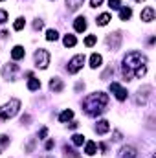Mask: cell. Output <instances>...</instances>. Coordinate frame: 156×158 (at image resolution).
Returning <instances> with one entry per match:
<instances>
[{"mask_svg": "<svg viewBox=\"0 0 156 158\" xmlns=\"http://www.w3.org/2000/svg\"><path fill=\"white\" fill-rule=\"evenodd\" d=\"M109 20H110V15H109V13H103V15H99V17H97V20H96V22H97V26H107V24H109Z\"/></svg>", "mask_w": 156, "mask_h": 158, "instance_id": "obj_22", "label": "cell"}, {"mask_svg": "<svg viewBox=\"0 0 156 158\" xmlns=\"http://www.w3.org/2000/svg\"><path fill=\"white\" fill-rule=\"evenodd\" d=\"M107 44H109V48L117 50V48H119V44H121V33H119V31H116V33H110V35L107 37Z\"/></svg>", "mask_w": 156, "mask_h": 158, "instance_id": "obj_7", "label": "cell"}, {"mask_svg": "<svg viewBox=\"0 0 156 158\" xmlns=\"http://www.w3.org/2000/svg\"><path fill=\"white\" fill-rule=\"evenodd\" d=\"M63 44H64L66 48H72V46H76V44H77V39H76L74 35H64V39H63Z\"/></svg>", "mask_w": 156, "mask_h": 158, "instance_id": "obj_19", "label": "cell"}, {"mask_svg": "<svg viewBox=\"0 0 156 158\" xmlns=\"http://www.w3.org/2000/svg\"><path fill=\"white\" fill-rule=\"evenodd\" d=\"M96 40H97L96 35H88V37L84 39V44H86V46H94V44H96Z\"/></svg>", "mask_w": 156, "mask_h": 158, "instance_id": "obj_29", "label": "cell"}, {"mask_svg": "<svg viewBox=\"0 0 156 158\" xmlns=\"http://www.w3.org/2000/svg\"><path fill=\"white\" fill-rule=\"evenodd\" d=\"M110 74H114V70H112V66H109V68H107V70L103 72V76H101V79H107L109 76H110Z\"/></svg>", "mask_w": 156, "mask_h": 158, "instance_id": "obj_31", "label": "cell"}, {"mask_svg": "<svg viewBox=\"0 0 156 158\" xmlns=\"http://www.w3.org/2000/svg\"><path fill=\"white\" fill-rule=\"evenodd\" d=\"M151 90H153L151 86H143V88H142V90L138 92L140 96H138V99H136V103H142V105H145V103H147V99H149V96H151V94H149Z\"/></svg>", "mask_w": 156, "mask_h": 158, "instance_id": "obj_10", "label": "cell"}, {"mask_svg": "<svg viewBox=\"0 0 156 158\" xmlns=\"http://www.w3.org/2000/svg\"><path fill=\"white\" fill-rule=\"evenodd\" d=\"M17 72V64H7L6 68H4V76L7 77V81L9 79H13V74Z\"/></svg>", "mask_w": 156, "mask_h": 158, "instance_id": "obj_17", "label": "cell"}, {"mask_svg": "<svg viewBox=\"0 0 156 158\" xmlns=\"http://www.w3.org/2000/svg\"><path fill=\"white\" fill-rule=\"evenodd\" d=\"M72 142H74V145H83L84 143V136L83 134H74L72 136Z\"/></svg>", "mask_w": 156, "mask_h": 158, "instance_id": "obj_26", "label": "cell"}, {"mask_svg": "<svg viewBox=\"0 0 156 158\" xmlns=\"http://www.w3.org/2000/svg\"><path fill=\"white\" fill-rule=\"evenodd\" d=\"M7 20V11H4V9H0V24H4Z\"/></svg>", "mask_w": 156, "mask_h": 158, "instance_id": "obj_30", "label": "cell"}, {"mask_svg": "<svg viewBox=\"0 0 156 158\" xmlns=\"http://www.w3.org/2000/svg\"><path fill=\"white\" fill-rule=\"evenodd\" d=\"M20 109V101L18 99H9L4 107H0V119H11Z\"/></svg>", "mask_w": 156, "mask_h": 158, "instance_id": "obj_3", "label": "cell"}, {"mask_svg": "<svg viewBox=\"0 0 156 158\" xmlns=\"http://www.w3.org/2000/svg\"><path fill=\"white\" fill-rule=\"evenodd\" d=\"M142 20H143V22H153V20H154V7H153V6H147V7L142 11Z\"/></svg>", "mask_w": 156, "mask_h": 158, "instance_id": "obj_9", "label": "cell"}, {"mask_svg": "<svg viewBox=\"0 0 156 158\" xmlns=\"http://www.w3.org/2000/svg\"><path fill=\"white\" fill-rule=\"evenodd\" d=\"M74 118V110H64V112H61V116H59V121L61 123H64V121H70V119Z\"/></svg>", "mask_w": 156, "mask_h": 158, "instance_id": "obj_20", "label": "cell"}, {"mask_svg": "<svg viewBox=\"0 0 156 158\" xmlns=\"http://www.w3.org/2000/svg\"><path fill=\"white\" fill-rule=\"evenodd\" d=\"M136 2H143V0H136Z\"/></svg>", "mask_w": 156, "mask_h": 158, "instance_id": "obj_36", "label": "cell"}, {"mask_svg": "<svg viewBox=\"0 0 156 158\" xmlns=\"http://www.w3.org/2000/svg\"><path fill=\"white\" fill-rule=\"evenodd\" d=\"M7 143H9V138H7L6 134H0V151H2Z\"/></svg>", "mask_w": 156, "mask_h": 158, "instance_id": "obj_28", "label": "cell"}, {"mask_svg": "<svg viewBox=\"0 0 156 158\" xmlns=\"http://www.w3.org/2000/svg\"><path fill=\"white\" fill-rule=\"evenodd\" d=\"M107 103H109V96L103 94V92H96V94H90L83 101V107H84V112L88 116H97L105 110Z\"/></svg>", "mask_w": 156, "mask_h": 158, "instance_id": "obj_2", "label": "cell"}, {"mask_svg": "<svg viewBox=\"0 0 156 158\" xmlns=\"http://www.w3.org/2000/svg\"><path fill=\"white\" fill-rule=\"evenodd\" d=\"M0 2H2V0H0Z\"/></svg>", "mask_w": 156, "mask_h": 158, "instance_id": "obj_37", "label": "cell"}, {"mask_svg": "<svg viewBox=\"0 0 156 158\" xmlns=\"http://www.w3.org/2000/svg\"><path fill=\"white\" fill-rule=\"evenodd\" d=\"M103 4V0H90V6L92 7H97V6H101Z\"/></svg>", "mask_w": 156, "mask_h": 158, "instance_id": "obj_32", "label": "cell"}, {"mask_svg": "<svg viewBox=\"0 0 156 158\" xmlns=\"http://www.w3.org/2000/svg\"><path fill=\"white\" fill-rule=\"evenodd\" d=\"M147 74V59L140 52H130L123 59V76L127 81L132 77H143Z\"/></svg>", "mask_w": 156, "mask_h": 158, "instance_id": "obj_1", "label": "cell"}, {"mask_svg": "<svg viewBox=\"0 0 156 158\" xmlns=\"http://www.w3.org/2000/svg\"><path fill=\"white\" fill-rule=\"evenodd\" d=\"M51 147H53V142H51V140H50V142H46V149H48V151H50V149H51Z\"/></svg>", "mask_w": 156, "mask_h": 158, "instance_id": "obj_35", "label": "cell"}, {"mask_svg": "<svg viewBox=\"0 0 156 158\" xmlns=\"http://www.w3.org/2000/svg\"><path fill=\"white\" fill-rule=\"evenodd\" d=\"M84 61H86V57H84L83 53H79V55H76V57H72L70 63H68V72H70V74H77L79 70L83 68Z\"/></svg>", "mask_w": 156, "mask_h": 158, "instance_id": "obj_4", "label": "cell"}, {"mask_svg": "<svg viewBox=\"0 0 156 158\" xmlns=\"http://www.w3.org/2000/svg\"><path fill=\"white\" fill-rule=\"evenodd\" d=\"M33 28H35V30H40V28H42V20H35Z\"/></svg>", "mask_w": 156, "mask_h": 158, "instance_id": "obj_34", "label": "cell"}, {"mask_svg": "<svg viewBox=\"0 0 156 158\" xmlns=\"http://www.w3.org/2000/svg\"><path fill=\"white\" fill-rule=\"evenodd\" d=\"M110 90H112V94L116 96L119 101L127 99V90H125V88H123V86H121L119 83H112V85H110Z\"/></svg>", "mask_w": 156, "mask_h": 158, "instance_id": "obj_6", "label": "cell"}, {"mask_svg": "<svg viewBox=\"0 0 156 158\" xmlns=\"http://www.w3.org/2000/svg\"><path fill=\"white\" fill-rule=\"evenodd\" d=\"M39 136H40V138H46V136H48V129H46V127H44V129H40Z\"/></svg>", "mask_w": 156, "mask_h": 158, "instance_id": "obj_33", "label": "cell"}, {"mask_svg": "<svg viewBox=\"0 0 156 158\" xmlns=\"http://www.w3.org/2000/svg\"><path fill=\"white\" fill-rule=\"evenodd\" d=\"M28 88H30V90H39L40 88V81L37 77H31L30 81H28Z\"/></svg>", "mask_w": 156, "mask_h": 158, "instance_id": "obj_23", "label": "cell"}, {"mask_svg": "<svg viewBox=\"0 0 156 158\" xmlns=\"http://www.w3.org/2000/svg\"><path fill=\"white\" fill-rule=\"evenodd\" d=\"M96 151H97V145H96L94 142H86V147H84V153H86L88 156H94V155H96Z\"/></svg>", "mask_w": 156, "mask_h": 158, "instance_id": "obj_18", "label": "cell"}, {"mask_svg": "<svg viewBox=\"0 0 156 158\" xmlns=\"http://www.w3.org/2000/svg\"><path fill=\"white\" fill-rule=\"evenodd\" d=\"M109 131H110L109 121H107V119H99L97 125H96V132H97V134H107Z\"/></svg>", "mask_w": 156, "mask_h": 158, "instance_id": "obj_11", "label": "cell"}, {"mask_svg": "<svg viewBox=\"0 0 156 158\" xmlns=\"http://www.w3.org/2000/svg\"><path fill=\"white\" fill-rule=\"evenodd\" d=\"M101 63H103V57H101L99 53H92V55H90V66H92V68H99Z\"/></svg>", "mask_w": 156, "mask_h": 158, "instance_id": "obj_15", "label": "cell"}, {"mask_svg": "<svg viewBox=\"0 0 156 158\" xmlns=\"http://www.w3.org/2000/svg\"><path fill=\"white\" fill-rule=\"evenodd\" d=\"M136 156H138V153H136V149L130 147V145L123 147V149L117 153V158H136Z\"/></svg>", "mask_w": 156, "mask_h": 158, "instance_id": "obj_8", "label": "cell"}, {"mask_svg": "<svg viewBox=\"0 0 156 158\" xmlns=\"http://www.w3.org/2000/svg\"><path fill=\"white\" fill-rule=\"evenodd\" d=\"M83 2L84 0H66V7H68V11H76L83 6Z\"/></svg>", "mask_w": 156, "mask_h": 158, "instance_id": "obj_16", "label": "cell"}, {"mask_svg": "<svg viewBox=\"0 0 156 158\" xmlns=\"http://www.w3.org/2000/svg\"><path fill=\"white\" fill-rule=\"evenodd\" d=\"M46 39H48V40H57V39H59L57 30H48V31H46Z\"/></svg>", "mask_w": 156, "mask_h": 158, "instance_id": "obj_24", "label": "cell"}, {"mask_svg": "<svg viewBox=\"0 0 156 158\" xmlns=\"http://www.w3.org/2000/svg\"><path fill=\"white\" fill-rule=\"evenodd\" d=\"M24 24H26V20H24L22 17H20V19H17V20H15V24H13V28H15V31H20V30L24 28Z\"/></svg>", "mask_w": 156, "mask_h": 158, "instance_id": "obj_25", "label": "cell"}, {"mask_svg": "<svg viewBox=\"0 0 156 158\" xmlns=\"http://www.w3.org/2000/svg\"><path fill=\"white\" fill-rule=\"evenodd\" d=\"M130 15H132V9H130V7H123V9H119V19H121V20H129Z\"/></svg>", "mask_w": 156, "mask_h": 158, "instance_id": "obj_21", "label": "cell"}, {"mask_svg": "<svg viewBox=\"0 0 156 158\" xmlns=\"http://www.w3.org/2000/svg\"><path fill=\"white\" fill-rule=\"evenodd\" d=\"M109 7L110 9H119L121 7V0H109Z\"/></svg>", "mask_w": 156, "mask_h": 158, "instance_id": "obj_27", "label": "cell"}, {"mask_svg": "<svg viewBox=\"0 0 156 158\" xmlns=\"http://www.w3.org/2000/svg\"><path fill=\"white\" fill-rule=\"evenodd\" d=\"M74 28H76V31H79V33H83V31L86 30V20H84V17H77V19H76Z\"/></svg>", "mask_w": 156, "mask_h": 158, "instance_id": "obj_13", "label": "cell"}, {"mask_svg": "<svg viewBox=\"0 0 156 158\" xmlns=\"http://www.w3.org/2000/svg\"><path fill=\"white\" fill-rule=\"evenodd\" d=\"M24 53H26V50H24L22 46H15V48L11 50V57H13L15 61H18V59H22V57H24Z\"/></svg>", "mask_w": 156, "mask_h": 158, "instance_id": "obj_14", "label": "cell"}, {"mask_svg": "<svg viewBox=\"0 0 156 158\" xmlns=\"http://www.w3.org/2000/svg\"><path fill=\"white\" fill-rule=\"evenodd\" d=\"M50 88H51L53 92H57V94H59V92H63L64 85H63V81H61L59 77H51V79H50Z\"/></svg>", "mask_w": 156, "mask_h": 158, "instance_id": "obj_12", "label": "cell"}, {"mask_svg": "<svg viewBox=\"0 0 156 158\" xmlns=\"http://www.w3.org/2000/svg\"><path fill=\"white\" fill-rule=\"evenodd\" d=\"M35 64L39 66V68H46L48 64H50V53L44 50V48H40L35 52Z\"/></svg>", "mask_w": 156, "mask_h": 158, "instance_id": "obj_5", "label": "cell"}]
</instances>
